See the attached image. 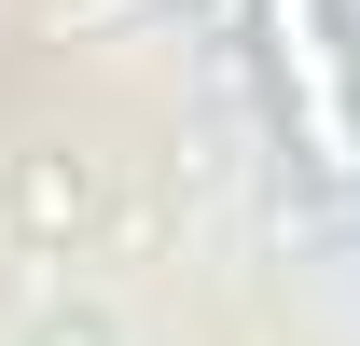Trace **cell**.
Segmentation results:
<instances>
[{
    "instance_id": "6da1fadb",
    "label": "cell",
    "mask_w": 360,
    "mask_h": 346,
    "mask_svg": "<svg viewBox=\"0 0 360 346\" xmlns=\"http://www.w3.org/2000/svg\"><path fill=\"white\" fill-rule=\"evenodd\" d=\"M264 42H277V97L333 180H360V70L333 42V0H264Z\"/></svg>"
},
{
    "instance_id": "7a4b0ae2",
    "label": "cell",
    "mask_w": 360,
    "mask_h": 346,
    "mask_svg": "<svg viewBox=\"0 0 360 346\" xmlns=\"http://www.w3.org/2000/svg\"><path fill=\"white\" fill-rule=\"evenodd\" d=\"M0 208H14V236H28V250H84V236H97V167L70 153V139H42V153H14Z\"/></svg>"
},
{
    "instance_id": "3957f363",
    "label": "cell",
    "mask_w": 360,
    "mask_h": 346,
    "mask_svg": "<svg viewBox=\"0 0 360 346\" xmlns=\"http://www.w3.org/2000/svg\"><path fill=\"white\" fill-rule=\"evenodd\" d=\"M14 346H125V319H111V305H42Z\"/></svg>"
}]
</instances>
